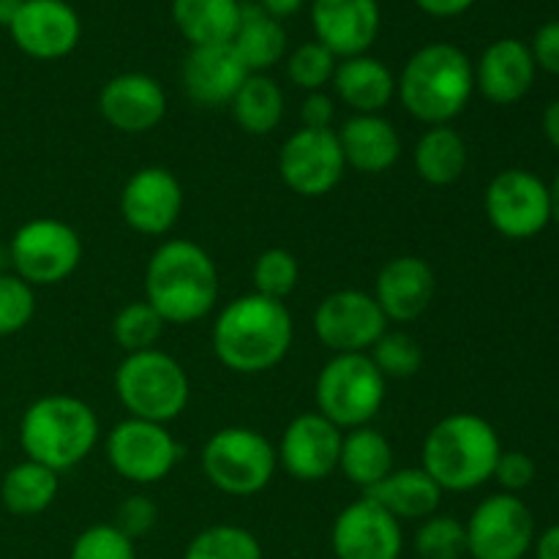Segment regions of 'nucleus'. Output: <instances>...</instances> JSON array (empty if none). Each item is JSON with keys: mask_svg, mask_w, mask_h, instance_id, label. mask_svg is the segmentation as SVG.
Segmentation results:
<instances>
[{"mask_svg": "<svg viewBox=\"0 0 559 559\" xmlns=\"http://www.w3.org/2000/svg\"><path fill=\"white\" fill-rule=\"evenodd\" d=\"M295 325L284 300L240 295L218 311L211 342L218 364L235 374H265L287 358Z\"/></svg>", "mask_w": 559, "mask_h": 559, "instance_id": "nucleus-1", "label": "nucleus"}, {"mask_svg": "<svg viewBox=\"0 0 559 559\" xmlns=\"http://www.w3.org/2000/svg\"><path fill=\"white\" fill-rule=\"evenodd\" d=\"M145 300L167 325L205 320L218 300L216 262L194 240H164L147 260Z\"/></svg>", "mask_w": 559, "mask_h": 559, "instance_id": "nucleus-2", "label": "nucleus"}, {"mask_svg": "<svg viewBox=\"0 0 559 559\" xmlns=\"http://www.w3.org/2000/svg\"><path fill=\"white\" fill-rule=\"evenodd\" d=\"M502 442L495 426L475 413L437 420L420 445V467L442 491H475L495 478Z\"/></svg>", "mask_w": 559, "mask_h": 559, "instance_id": "nucleus-3", "label": "nucleus"}, {"mask_svg": "<svg viewBox=\"0 0 559 559\" xmlns=\"http://www.w3.org/2000/svg\"><path fill=\"white\" fill-rule=\"evenodd\" d=\"M475 93V66L456 44H426L404 63L396 96L415 120L451 126Z\"/></svg>", "mask_w": 559, "mask_h": 559, "instance_id": "nucleus-4", "label": "nucleus"}, {"mask_svg": "<svg viewBox=\"0 0 559 559\" xmlns=\"http://www.w3.org/2000/svg\"><path fill=\"white\" fill-rule=\"evenodd\" d=\"M98 435L102 426L96 409L69 393L36 399L20 420V445L25 456L58 475L85 462L98 445Z\"/></svg>", "mask_w": 559, "mask_h": 559, "instance_id": "nucleus-5", "label": "nucleus"}, {"mask_svg": "<svg viewBox=\"0 0 559 559\" xmlns=\"http://www.w3.org/2000/svg\"><path fill=\"white\" fill-rule=\"evenodd\" d=\"M115 396L129 418L173 424L191 402V380L178 358L162 349L131 353L115 369Z\"/></svg>", "mask_w": 559, "mask_h": 559, "instance_id": "nucleus-6", "label": "nucleus"}, {"mask_svg": "<svg viewBox=\"0 0 559 559\" xmlns=\"http://www.w3.org/2000/svg\"><path fill=\"white\" fill-rule=\"evenodd\" d=\"M388 399V380L369 353L333 355L314 382L317 413L342 431L371 426Z\"/></svg>", "mask_w": 559, "mask_h": 559, "instance_id": "nucleus-7", "label": "nucleus"}, {"mask_svg": "<svg viewBox=\"0 0 559 559\" xmlns=\"http://www.w3.org/2000/svg\"><path fill=\"white\" fill-rule=\"evenodd\" d=\"M200 464L213 489L229 497H254L271 486L278 453L262 431L227 426L205 442Z\"/></svg>", "mask_w": 559, "mask_h": 559, "instance_id": "nucleus-8", "label": "nucleus"}, {"mask_svg": "<svg viewBox=\"0 0 559 559\" xmlns=\"http://www.w3.org/2000/svg\"><path fill=\"white\" fill-rule=\"evenodd\" d=\"M80 262L82 238L60 218H31L11 235L9 265L33 289L66 282Z\"/></svg>", "mask_w": 559, "mask_h": 559, "instance_id": "nucleus-9", "label": "nucleus"}, {"mask_svg": "<svg viewBox=\"0 0 559 559\" xmlns=\"http://www.w3.org/2000/svg\"><path fill=\"white\" fill-rule=\"evenodd\" d=\"M183 448L167 426L151 420L126 418L107 435L109 467L123 480L136 486H153L178 467Z\"/></svg>", "mask_w": 559, "mask_h": 559, "instance_id": "nucleus-10", "label": "nucleus"}, {"mask_svg": "<svg viewBox=\"0 0 559 559\" xmlns=\"http://www.w3.org/2000/svg\"><path fill=\"white\" fill-rule=\"evenodd\" d=\"M464 530L473 559H524L535 546L533 511L508 491L480 500Z\"/></svg>", "mask_w": 559, "mask_h": 559, "instance_id": "nucleus-11", "label": "nucleus"}, {"mask_svg": "<svg viewBox=\"0 0 559 559\" xmlns=\"http://www.w3.org/2000/svg\"><path fill=\"white\" fill-rule=\"evenodd\" d=\"M486 218L508 240H530L551 222L549 186L530 169H506L484 197Z\"/></svg>", "mask_w": 559, "mask_h": 559, "instance_id": "nucleus-12", "label": "nucleus"}, {"mask_svg": "<svg viewBox=\"0 0 559 559\" xmlns=\"http://www.w3.org/2000/svg\"><path fill=\"white\" fill-rule=\"evenodd\" d=\"M344 153L333 129H298L278 151V175L284 186L306 200L325 197L342 183Z\"/></svg>", "mask_w": 559, "mask_h": 559, "instance_id": "nucleus-13", "label": "nucleus"}, {"mask_svg": "<svg viewBox=\"0 0 559 559\" xmlns=\"http://www.w3.org/2000/svg\"><path fill=\"white\" fill-rule=\"evenodd\" d=\"M311 328L322 347L333 355H355L369 353L380 342L388 331V320L371 293L338 289L317 306Z\"/></svg>", "mask_w": 559, "mask_h": 559, "instance_id": "nucleus-14", "label": "nucleus"}, {"mask_svg": "<svg viewBox=\"0 0 559 559\" xmlns=\"http://www.w3.org/2000/svg\"><path fill=\"white\" fill-rule=\"evenodd\" d=\"M344 431L314 413H300L284 429L278 442V464L300 484H320L338 469Z\"/></svg>", "mask_w": 559, "mask_h": 559, "instance_id": "nucleus-15", "label": "nucleus"}, {"mask_svg": "<svg viewBox=\"0 0 559 559\" xmlns=\"http://www.w3.org/2000/svg\"><path fill=\"white\" fill-rule=\"evenodd\" d=\"M331 546L336 559H399L404 549L402 522L364 495L336 516Z\"/></svg>", "mask_w": 559, "mask_h": 559, "instance_id": "nucleus-16", "label": "nucleus"}, {"mask_svg": "<svg viewBox=\"0 0 559 559\" xmlns=\"http://www.w3.org/2000/svg\"><path fill=\"white\" fill-rule=\"evenodd\" d=\"M183 186L167 167H142L120 191V216L134 233L158 238L178 224Z\"/></svg>", "mask_w": 559, "mask_h": 559, "instance_id": "nucleus-17", "label": "nucleus"}, {"mask_svg": "<svg viewBox=\"0 0 559 559\" xmlns=\"http://www.w3.org/2000/svg\"><path fill=\"white\" fill-rule=\"evenodd\" d=\"M9 33L31 58L60 60L80 44L82 22L66 0H25Z\"/></svg>", "mask_w": 559, "mask_h": 559, "instance_id": "nucleus-18", "label": "nucleus"}, {"mask_svg": "<svg viewBox=\"0 0 559 559\" xmlns=\"http://www.w3.org/2000/svg\"><path fill=\"white\" fill-rule=\"evenodd\" d=\"M98 112L115 131L145 134L167 115V93L162 82L147 74H118L98 93Z\"/></svg>", "mask_w": 559, "mask_h": 559, "instance_id": "nucleus-19", "label": "nucleus"}, {"mask_svg": "<svg viewBox=\"0 0 559 559\" xmlns=\"http://www.w3.org/2000/svg\"><path fill=\"white\" fill-rule=\"evenodd\" d=\"M311 27L317 41L336 58H355L377 41L380 33V3L377 0H314Z\"/></svg>", "mask_w": 559, "mask_h": 559, "instance_id": "nucleus-20", "label": "nucleus"}, {"mask_svg": "<svg viewBox=\"0 0 559 559\" xmlns=\"http://www.w3.org/2000/svg\"><path fill=\"white\" fill-rule=\"evenodd\" d=\"M437 276L420 257H393L380 267L374 282V300L388 322H413L431 306Z\"/></svg>", "mask_w": 559, "mask_h": 559, "instance_id": "nucleus-21", "label": "nucleus"}, {"mask_svg": "<svg viewBox=\"0 0 559 559\" xmlns=\"http://www.w3.org/2000/svg\"><path fill=\"white\" fill-rule=\"evenodd\" d=\"M180 76L191 102L200 107H222L233 102L249 76V69L238 58L233 44H213V47H191Z\"/></svg>", "mask_w": 559, "mask_h": 559, "instance_id": "nucleus-22", "label": "nucleus"}, {"mask_svg": "<svg viewBox=\"0 0 559 559\" xmlns=\"http://www.w3.org/2000/svg\"><path fill=\"white\" fill-rule=\"evenodd\" d=\"M535 69L538 66L527 44L519 38H500L480 55L478 69H475V87L486 102L508 107L527 96L535 82Z\"/></svg>", "mask_w": 559, "mask_h": 559, "instance_id": "nucleus-23", "label": "nucleus"}, {"mask_svg": "<svg viewBox=\"0 0 559 559\" xmlns=\"http://www.w3.org/2000/svg\"><path fill=\"white\" fill-rule=\"evenodd\" d=\"M344 164L355 173L382 175L402 158V136L382 115H353L336 131Z\"/></svg>", "mask_w": 559, "mask_h": 559, "instance_id": "nucleus-24", "label": "nucleus"}, {"mask_svg": "<svg viewBox=\"0 0 559 559\" xmlns=\"http://www.w3.org/2000/svg\"><path fill=\"white\" fill-rule=\"evenodd\" d=\"M331 85L355 115H382V109L396 96L393 71L369 55H355L336 63Z\"/></svg>", "mask_w": 559, "mask_h": 559, "instance_id": "nucleus-25", "label": "nucleus"}, {"mask_svg": "<svg viewBox=\"0 0 559 559\" xmlns=\"http://www.w3.org/2000/svg\"><path fill=\"white\" fill-rule=\"evenodd\" d=\"M442 495L445 491L437 486V480L424 467L393 469L385 480L366 491V497L380 502L399 522H424V519L435 516Z\"/></svg>", "mask_w": 559, "mask_h": 559, "instance_id": "nucleus-26", "label": "nucleus"}, {"mask_svg": "<svg viewBox=\"0 0 559 559\" xmlns=\"http://www.w3.org/2000/svg\"><path fill=\"white\" fill-rule=\"evenodd\" d=\"M240 11L238 0H173V20L191 47L233 41Z\"/></svg>", "mask_w": 559, "mask_h": 559, "instance_id": "nucleus-27", "label": "nucleus"}, {"mask_svg": "<svg viewBox=\"0 0 559 559\" xmlns=\"http://www.w3.org/2000/svg\"><path fill=\"white\" fill-rule=\"evenodd\" d=\"M338 469H342L349 484L364 489L366 495L393 473V445L374 426L344 431Z\"/></svg>", "mask_w": 559, "mask_h": 559, "instance_id": "nucleus-28", "label": "nucleus"}, {"mask_svg": "<svg viewBox=\"0 0 559 559\" xmlns=\"http://www.w3.org/2000/svg\"><path fill=\"white\" fill-rule=\"evenodd\" d=\"M467 142L453 126H429L415 142V173L429 186H451L467 169Z\"/></svg>", "mask_w": 559, "mask_h": 559, "instance_id": "nucleus-29", "label": "nucleus"}, {"mask_svg": "<svg viewBox=\"0 0 559 559\" xmlns=\"http://www.w3.org/2000/svg\"><path fill=\"white\" fill-rule=\"evenodd\" d=\"M229 44L238 52V58L243 60L249 74H262V71L273 69L282 60L284 49H287V33H284L282 22L276 16L257 9V5H243L240 25Z\"/></svg>", "mask_w": 559, "mask_h": 559, "instance_id": "nucleus-30", "label": "nucleus"}, {"mask_svg": "<svg viewBox=\"0 0 559 559\" xmlns=\"http://www.w3.org/2000/svg\"><path fill=\"white\" fill-rule=\"evenodd\" d=\"M58 491L60 475L31 459L14 464L0 480V502L14 516H38L58 500Z\"/></svg>", "mask_w": 559, "mask_h": 559, "instance_id": "nucleus-31", "label": "nucleus"}, {"mask_svg": "<svg viewBox=\"0 0 559 559\" xmlns=\"http://www.w3.org/2000/svg\"><path fill=\"white\" fill-rule=\"evenodd\" d=\"M233 118L246 134L267 136L278 129L284 118V93L267 74H249L235 98L229 102Z\"/></svg>", "mask_w": 559, "mask_h": 559, "instance_id": "nucleus-32", "label": "nucleus"}, {"mask_svg": "<svg viewBox=\"0 0 559 559\" xmlns=\"http://www.w3.org/2000/svg\"><path fill=\"white\" fill-rule=\"evenodd\" d=\"M183 559H262V546L238 524H213L191 538Z\"/></svg>", "mask_w": 559, "mask_h": 559, "instance_id": "nucleus-33", "label": "nucleus"}, {"mask_svg": "<svg viewBox=\"0 0 559 559\" xmlns=\"http://www.w3.org/2000/svg\"><path fill=\"white\" fill-rule=\"evenodd\" d=\"M164 325L167 322L162 320V314L147 300H131V304H126L115 314L112 338L126 355L145 353V349L156 347V342L164 333Z\"/></svg>", "mask_w": 559, "mask_h": 559, "instance_id": "nucleus-34", "label": "nucleus"}, {"mask_svg": "<svg viewBox=\"0 0 559 559\" xmlns=\"http://www.w3.org/2000/svg\"><path fill=\"white\" fill-rule=\"evenodd\" d=\"M251 282L254 293L265 295L271 300H284L295 293L300 282L298 257L287 249H267L262 251L251 267Z\"/></svg>", "mask_w": 559, "mask_h": 559, "instance_id": "nucleus-35", "label": "nucleus"}, {"mask_svg": "<svg viewBox=\"0 0 559 559\" xmlns=\"http://www.w3.org/2000/svg\"><path fill=\"white\" fill-rule=\"evenodd\" d=\"M415 555L420 559H462L467 557V530L456 516L424 519L415 533Z\"/></svg>", "mask_w": 559, "mask_h": 559, "instance_id": "nucleus-36", "label": "nucleus"}, {"mask_svg": "<svg viewBox=\"0 0 559 559\" xmlns=\"http://www.w3.org/2000/svg\"><path fill=\"white\" fill-rule=\"evenodd\" d=\"M369 358L380 369L385 380H407L415 377L424 366V349L418 338L402 331H385L380 342L369 349Z\"/></svg>", "mask_w": 559, "mask_h": 559, "instance_id": "nucleus-37", "label": "nucleus"}, {"mask_svg": "<svg viewBox=\"0 0 559 559\" xmlns=\"http://www.w3.org/2000/svg\"><path fill=\"white\" fill-rule=\"evenodd\" d=\"M333 71H336V55L320 41L300 44L287 60L289 82L306 93L322 91L333 80Z\"/></svg>", "mask_w": 559, "mask_h": 559, "instance_id": "nucleus-38", "label": "nucleus"}, {"mask_svg": "<svg viewBox=\"0 0 559 559\" xmlns=\"http://www.w3.org/2000/svg\"><path fill=\"white\" fill-rule=\"evenodd\" d=\"M36 314V289L16 273L0 271V338L25 331Z\"/></svg>", "mask_w": 559, "mask_h": 559, "instance_id": "nucleus-39", "label": "nucleus"}, {"mask_svg": "<svg viewBox=\"0 0 559 559\" xmlns=\"http://www.w3.org/2000/svg\"><path fill=\"white\" fill-rule=\"evenodd\" d=\"M69 559H136V549L115 524H93L76 535Z\"/></svg>", "mask_w": 559, "mask_h": 559, "instance_id": "nucleus-40", "label": "nucleus"}, {"mask_svg": "<svg viewBox=\"0 0 559 559\" xmlns=\"http://www.w3.org/2000/svg\"><path fill=\"white\" fill-rule=\"evenodd\" d=\"M158 522V508L151 497L145 495H131L126 497L118 506V513H115V527L123 535H129L131 540L142 538V535L151 533Z\"/></svg>", "mask_w": 559, "mask_h": 559, "instance_id": "nucleus-41", "label": "nucleus"}, {"mask_svg": "<svg viewBox=\"0 0 559 559\" xmlns=\"http://www.w3.org/2000/svg\"><path fill=\"white\" fill-rule=\"evenodd\" d=\"M495 480L508 491V495H519L535 480V462L522 451H502L500 462H497Z\"/></svg>", "mask_w": 559, "mask_h": 559, "instance_id": "nucleus-42", "label": "nucleus"}, {"mask_svg": "<svg viewBox=\"0 0 559 559\" xmlns=\"http://www.w3.org/2000/svg\"><path fill=\"white\" fill-rule=\"evenodd\" d=\"M530 52H533L535 66L559 76V20H551L538 27Z\"/></svg>", "mask_w": 559, "mask_h": 559, "instance_id": "nucleus-43", "label": "nucleus"}, {"mask_svg": "<svg viewBox=\"0 0 559 559\" xmlns=\"http://www.w3.org/2000/svg\"><path fill=\"white\" fill-rule=\"evenodd\" d=\"M333 118H336V104H333V98L328 93H309L304 98V104H300L304 129H331Z\"/></svg>", "mask_w": 559, "mask_h": 559, "instance_id": "nucleus-44", "label": "nucleus"}, {"mask_svg": "<svg viewBox=\"0 0 559 559\" xmlns=\"http://www.w3.org/2000/svg\"><path fill=\"white\" fill-rule=\"evenodd\" d=\"M415 3H418L426 14L445 20V16H459L467 9H473L475 0H415Z\"/></svg>", "mask_w": 559, "mask_h": 559, "instance_id": "nucleus-45", "label": "nucleus"}, {"mask_svg": "<svg viewBox=\"0 0 559 559\" xmlns=\"http://www.w3.org/2000/svg\"><path fill=\"white\" fill-rule=\"evenodd\" d=\"M535 559H559V524H551L549 530L535 538Z\"/></svg>", "mask_w": 559, "mask_h": 559, "instance_id": "nucleus-46", "label": "nucleus"}, {"mask_svg": "<svg viewBox=\"0 0 559 559\" xmlns=\"http://www.w3.org/2000/svg\"><path fill=\"white\" fill-rule=\"evenodd\" d=\"M300 3L304 0H260V9L276 16V20H282V16H293L300 9Z\"/></svg>", "mask_w": 559, "mask_h": 559, "instance_id": "nucleus-47", "label": "nucleus"}, {"mask_svg": "<svg viewBox=\"0 0 559 559\" xmlns=\"http://www.w3.org/2000/svg\"><path fill=\"white\" fill-rule=\"evenodd\" d=\"M544 134H546V140H549L551 145H555L559 151V98H557V102H551L549 107H546Z\"/></svg>", "mask_w": 559, "mask_h": 559, "instance_id": "nucleus-48", "label": "nucleus"}, {"mask_svg": "<svg viewBox=\"0 0 559 559\" xmlns=\"http://www.w3.org/2000/svg\"><path fill=\"white\" fill-rule=\"evenodd\" d=\"M22 3H25V0H0V25L11 27L14 16L20 14Z\"/></svg>", "mask_w": 559, "mask_h": 559, "instance_id": "nucleus-49", "label": "nucleus"}, {"mask_svg": "<svg viewBox=\"0 0 559 559\" xmlns=\"http://www.w3.org/2000/svg\"><path fill=\"white\" fill-rule=\"evenodd\" d=\"M549 202H551V222L559 227V173H557L555 183L549 186Z\"/></svg>", "mask_w": 559, "mask_h": 559, "instance_id": "nucleus-50", "label": "nucleus"}, {"mask_svg": "<svg viewBox=\"0 0 559 559\" xmlns=\"http://www.w3.org/2000/svg\"><path fill=\"white\" fill-rule=\"evenodd\" d=\"M0 453H3V435H0Z\"/></svg>", "mask_w": 559, "mask_h": 559, "instance_id": "nucleus-51", "label": "nucleus"}]
</instances>
